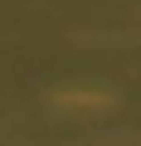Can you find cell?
<instances>
[{
    "label": "cell",
    "instance_id": "6da1fadb",
    "mask_svg": "<svg viewBox=\"0 0 141 146\" xmlns=\"http://www.w3.org/2000/svg\"><path fill=\"white\" fill-rule=\"evenodd\" d=\"M58 102H68V107H97L102 98H97V93H63Z\"/></svg>",
    "mask_w": 141,
    "mask_h": 146
}]
</instances>
